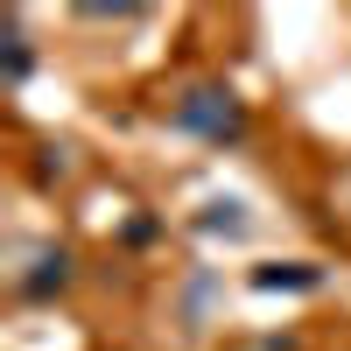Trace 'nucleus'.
<instances>
[{
  "instance_id": "1",
  "label": "nucleus",
  "mask_w": 351,
  "mask_h": 351,
  "mask_svg": "<svg viewBox=\"0 0 351 351\" xmlns=\"http://www.w3.org/2000/svg\"><path fill=\"white\" fill-rule=\"evenodd\" d=\"M169 127L190 141H211V148H232V141H246L253 120H246V99L225 77H190L169 92Z\"/></svg>"
},
{
  "instance_id": "3",
  "label": "nucleus",
  "mask_w": 351,
  "mask_h": 351,
  "mask_svg": "<svg viewBox=\"0 0 351 351\" xmlns=\"http://www.w3.org/2000/svg\"><path fill=\"white\" fill-rule=\"evenodd\" d=\"M0 77H8V84L28 77V36H21V14L0 21Z\"/></svg>"
},
{
  "instance_id": "2",
  "label": "nucleus",
  "mask_w": 351,
  "mask_h": 351,
  "mask_svg": "<svg viewBox=\"0 0 351 351\" xmlns=\"http://www.w3.org/2000/svg\"><path fill=\"white\" fill-rule=\"evenodd\" d=\"M71 274H77L71 246H36V253H28V267L14 274V295H21V302H49V295H64V288H71Z\"/></svg>"
},
{
  "instance_id": "4",
  "label": "nucleus",
  "mask_w": 351,
  "mask_h": 351,
  "mask_svg": "<svg viewBox=\"0 0 351 351\" xmlns=\"http://www.w3.org/2000/svg\"><path fill=\"white\" fill-rule=\"evenodd\" d=\"M253 288H316V267H260Z\"/></svg>"
},
{
  "instance_id": "5",
  "label": "nucleus",
  "mask_w": 351,
  "mask_h": 351,
  "mask_svg": "<svg viewBox=\"0 0 351 351\" xmlns=\"http://www.w3.org/2000/svg\"><path fill=\"white\" fill-rule=\"evenodd\" d=\"M77 14H84V21H134L141 8H134V0H84Z\"/></svg>"
}]
</instances>
